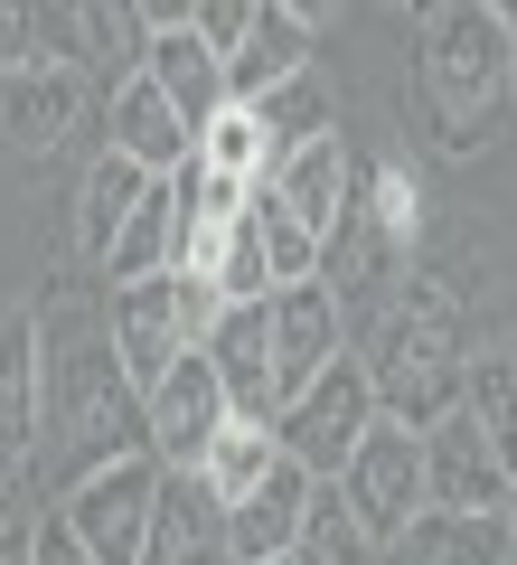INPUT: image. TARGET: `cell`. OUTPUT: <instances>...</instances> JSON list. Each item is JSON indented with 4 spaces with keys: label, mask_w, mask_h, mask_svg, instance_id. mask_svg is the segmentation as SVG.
Wrapping results in <instances>:
<instances>
[{
    "label": "cell",
    "mask_w": 517,
    "mask_h": 565,
    "mask_svg": "<svg viewBox=\"0 0 517 565\" xmlns=\"http://www.w3.org/2000/svg\"><path fill=\"white\" fill-rule=\"evenodd\" d=\"M141 565H236L226 556V509L207 500L198 471H160V509H151V537H141Z\"/></svg>",
    "instance_id": "obj_18"
},
{
    "label": "cell",
    "mask_w": 517,
    "mask_h": 565,
    "mask_svg": "<svg viewBox=\"0 0 517 565\" xmlns=\"http://www.w3.org/2000/svg\"><path fill=\"white\" fill-rule=\"evenodd\" d=\"M414 85H423V122H433L442 151H480L498 104H508V29H498V10H480V0L433 10L414 39Z\"/></svg>",
    "instance_id": "obj_4"
},
{
    "label": "cell",
    "mask_w": 517,
    "mask_h": 565,
    "mask_svg": "<svg viewBox=\"0 0 517 565\" xmlns=\"http://www.w3.org/2000/svg\"><path fill=\"white\" fill-rule=\"evenodd\" d=\"M141 452V396L114 359L95 282H57L39 302V490L47 509L76 481Z\"/></svg>",
    "instance_id": "obj_1"
},
{
    "label": "cell",
    "mask_w": 517,
    "mask_h": 565,
    "mask_svg": "<svg viewBox=\"0 0 517 565\" xmlns=\"http://www.w3.org/2000/svg\"><path fill=\"white\" fill-rule=\"evenodd\" d=\"M141 29H151V47H141V76H151V95L170 104L189 132H207V122L226 114V66L207 57L198 39H189V10H180V0H141Z\"/></svg>",
    "instance_id": "obj_10"
},
{
    "label": "cell",
    "mask_w": 517,
    "mask_h": 565,
    "mask_svg": "<svg viewBox=\"0 0 517 565\" xmlns=\"http://www.w3.org/2000/svg\"><path fill=\"white\" fill-rule=\"evenodd\" d=\"M273 462H282V452H273V434H263V424H226L217 444H207L198 481H207V500H217V509H236V500H245V490H255Z\"/></svg>",
    "instance_id": "obj_27"
},
{
    "label": "cell",
    "mask_w": 517,
    "mask_h": 565,
    "mask_svg": "<svg viewBox=\"0 0 517 565\" xmlns=\"http://www.w3.org/2000/svg\"><path fill=\"white\" fill-rule=\"evenodd\" d=\"M226 424H236V415H226V396H217V367L189 349V359L141 396V452H151L160 471H198Z\"/></svg>",
    "instance_id": "obj_9"
},
{
    "label": "cell",
    "mask_w": 517,
    "mask_h": 565,
    "mask_svg": "<svg viewBox=\"0 0 517 565\" xmlns=\"http://www.w3.org/2000/svg\"><path fill=\"white\" fill-rule=\"evenodd\" d=\"M311 39H320V10H301V0H255L245 47L226 57V104H255V95H273V85L311 76Z\"/></svg>",
    "instance_id": "obj_13"
},
{
    "label": "cell",
    "mask_w": 517,
    "mask_h": 565,
    "mask_svg": "<svg viewBox=\"0 0 517 565\" xmlns=\"http://www.w3.org/2000/svg\"><path fill=\"white\" fill-rule=\"evenodd\" d=\"M217 282L198 274H151V282H104V330H114V359L132 377V396H151L189 349H207L217 330Z\"/></svg>",
    "instance_id": "obj_5"
},
{
    "label": "cell",
    "mask_w": 517,
    "mask_h": 565,
    "mask_svg": "<svg viewBox=\"0 0 517 565\" xmlns=\"http://www.w3.org/2000/svg\"><path fill=\"white\" fill-rule=\"evenodd\" d=\"M151 189H160V180H151V170H132L122 151H95V161H85V180H76V245H85V264L114 255L122 217H132Z\"/></svg>",
    "instance_id": "obj_22"
},
{
    "label": "cell",
    "mask_w": 517,
    "mask_h": 565,
    "mask_svg": "<svg viewBox=\"0 0 517 565\" xmlns=\"http://www.w3.org/2000/svg\"><path fill=\"white\" fill-rule=\"evenodd\" d=\"M414 444H423V509H442V519H498L508 462L489 452V434H480L461 405L433 424V434H414Z\"/></svg>",
    "instance_id": "obj_11"
},
{
    "label": "cell",
    "mask_w": 517,
    "mask_h": 565,
    "mask_svg": "<svg viewBox=\"0 0 517 565\" xmlns=\"http://www.w3.org/2000/svg\"><path fill=\"white\" fill-rule=\"evenodd\" d=\"M95 104H104V151H122V161H132V170H151V180L189 170L198 132H189V122L151 95V76H122V85H104Z\"/></svg>",
    "instance_id": "obj_16"
},
{
    "label": "cell",
    "mask_w": 517,
    "mask_h": 565,
    "mask_svg": "<svg viewBox=\"0 0 517 565\" xmlns=\"http://www.w3.org/2000/svg\"><path fill=\"white\" fill-rule=\"evenodd\" d=\"M170 236H180V226H170V180H160L151 199H141L132 217H122L114 255H104L95 274H104V282H151V274H170Z\"/></svg>",
    "instance_id": "obj_26"
},
{
    "label": "cell",
    "mask_w": 517,
    "mask_h": 565,
    "mask_svg": "<svg viewBox=\"0 0 517 565\" xmlns=\"http://www.w3.org/2000/svg\"><path fill=\"white\" fill-rule=\"evenodd\" d=\"M198 170L207 180H236V189H263V132H255L245 104H226V114L198 132Z\"/></svg>",
    "instance_id": "obj_28"
},
{
    "label": "cell",
    "mask_w": 517,
    "mask_h": 565,
    "mask_svg": "<svg viewBox=\"0 0 517 565\" xmlns=\"http://www.w3.org/2000/svg\"><path fill=\"white\" fill-rule=\"evenodd\" d=\"M461 415L489 434V452L517 471V330L489 321L461 340Z\"/></svg>",
    "instance_id": "obj_17"
},
{
    "label": "cell",
    "mask_w": 517,
    "mask_h": 565,
    "mask_svg": "<svg viewBox=\"0 0 517 565\" xmlns=\"http://www.w3.org/2000/svg\"><path fill=\"white\" fill-rule=\"evenodd\" d=\"M282 565H292V556H282Z\"/></svg>",
    "instance_id": "obj_35"
},
{
    "label": "cell",
    "mask_w": 517,
    "mask_h": 565,
    "mask_svg": "<svg viewBox=\"0 0 517 565\" xmlns=\"http://www.w3.org/2000/svg\"><path fill=\"white\" fill-rule=\"evenodd\" d=\"M20 66H47L39 57V10H0V76H20Z\"/></svg>",
    "instance_id": "obj_31"
},
{
    "label": "cell",
    "mask_w": 517,
    "mask_h": 565,
    "mask_svg": "<svg viewBox=\"0 0 517 565\" xmlns=\"http://www.w3.org/2000/svg\"><path fill=\"white\" fill-rule=\"evenodd\" d=\"M245 20H255V0H189V39H198L217 66L245 47Z\"/></svg>",
    "instance_id": "obj_30"
},
{
    "label": "cell",
    "mask_w": 517,
    "mask_h": 565,
    "mask_svg": "<svg viewBox=\"0 0 517 565\" xmlns=\"http://www.w3.org/2000/svg\"><path fill=\"white\" fill-rule=\"evenodd\" d=\"M29 565H95V556H85V546L66 537V519L47 509V519H39V546H29Z\"/></svg>",
    "instance_id": "obj_32"
},
{
    "label": "cell",
    "mask_w": 517,
    "mask_h": 565,
    "mask_svg": "<svg viewBox=\"0 0 517 565\" xmlns=\"http://www.w3.org/2000/svg\"><path fill=\"white\" fill-rule=\"evenodd\" d=\"M348 161H358V151H348V132H320L311 151H292V161L263 180V199H273L301 236H330L338 207H348Z\"/></svg>",
    "instance_id": "obj_20"
},
{
    "label": "cell",
    "mask_w": 517,
    "mask_h": 565,
    "mask_svg": "<svg viewBox=\"0 0 517 565\" xmlns=\"http://www.w3.org/2000/svg\"><path fill=\"white\" fill-rule=\"evenodd\" d=\"M311 490H320L311 471L273 462L236 509H226V556H236V565H282V556H292V537H301V509H311Z\"/></svg>",
    "instance_id": "obj_19"
},
{
    "label": "cell",
    "mask_w": 517,
    "mask_h": 565,
    "mask_svg": "<svg viewBox=\"0 0 517 565\" xmlns=\"http://www.w3.org/2000/svg\"><path fill=\"white\" fill-rule=\"evenodd\" d=\"M85 104H95V85L76 66H20V76H0V141H10V161H57L66 141H76Z\"/></svg>",
    "instance_id": "obj_12"
},
{
    "label": "cell",
    "mask_w": 517,
    "mask_h": 565,
    "mask_svg": "<svg viewBox=\"0 0 517 565\" xmlns=\"http://www.w3.org/2000/svg\"><path fill=\"white\" fill-rule=\"evenodd\" d=\"M292 565H386V546L367 537L358 519H348V500H338L330 481L311 490V509H301V537H292Z\"/></svg>",
    "instance_id": "obj_25"
},
{
    "label": "cell",
    "mask_w": 517,
    "mask_h": 565,
    "mask_svg": "<svg viewBox=\"0 0 517 565\" xmlns=\"http://www.w3.org/2000/svg\"><path fill=\"white\" fill-rule=\"evenodd\" d=\"M330 490L348 500V519H358L377 546H396L405 527L423 519V444L405 434V424H386V415H377V424L358 434V452L338 462V481H330Z\"/></svg>",
    "instance_id": "obj_7"
},
{
    "label": "cell",
    "mask_w": 517,
    "mask_h": 565,
    "mask_svg": "<svg viewBox=\"0 0 517 565\" xmlns=\"http://www.w3.org/2000/svg\"><path fill=\"white\" fill-rule=\"evenodd\" d=\"M263 330H273V396H282V405H292L330 359H348V330H338V311H330L320 282L273 292V302H263Z\"/></svg>",
    "instance_id": "obj_15"
},
{
    "label": "cell",
    "mask_w": 517,
    "mask_h": 565,
    "mask_svg": "<svg viewBox=\"0 0 517 565\" xmlns=\"http://www.w3.org/2000/svg\"><path fill=\"white\" fill-rule=\"evenodd\" d=\"M414 236H423L414 170H405L396 151H358V161H348V207H338V226L320 236V274H311L320 292H330L348 349L396 311V282H405V264H414Z\"/></svg>",
    "instance_id": "obj_2"
},
{
    "label": "cell",
    "mask_w": 517,
    "mask_h": 565,
    "mask_svg": "<svg viewBox=\"0 0 517 565\" xmlns=\"http://www.w3.org/2000/svg\"><path fill=\"white\" fill-rule=\"evenodd\" d=\"M367 424H377V396H367V367H358V349H348V359H330V367H320V377L273 415V452H282L292 471H311V481H338V462L358 452Z\"/></svg>",
    "instance_id": "obj_6"
},
{
    "label": "cell",
    "mask_w": 517,
    "mask_h": 565,
    "mask_svg": "<svg viewBox=\"0 0 517 565\" xmlns=\"http://www.w3.org/2000/svg\"><path fill=\"white\" fill-rule=\"evenodd\" d=\"M0 462H39V311H0Z\"/></svg>",
    "instance_id": "obj_21"
},
{
    "label": "cell",
    "mask_w": 517,
    "mask_h": 565,
    "mask_svg": "<svg viewBox=\"0 0 517 565\" xmlns=\"http://www.w3.org/2000/svg\"><path fill=\"white\" fill-rule=\"evenodd\" d=\"M151 509H160V462H151V452H132V462L76 481V490L57 500V519H66V537H76L95 565H141Z\"/></svg>",
    "instance_id": "obj_8"
},
{
    "label": "cell",
    "mask_w": 517,
    "mask_h": 565,
    "mask_svg": "<svg viewBox=\"0 0 517 565\" xmlns=\"http://www.w3.org/2000/svg\"><path fill=\"white\" fill-rule=\"evenodd\" d=\"M198 359L217 367L226 415H236V424H263V434H273L282 396H273V330H263V302L217 311V330H207V349H198Z\"/></svg>",
    "instance_id": "obj_14"
},
{
    "label": "cell",
    "mask_w": 517,
    "mask_h": 565,
    "mask_svg": "<svg viewBox=\"0 0 517 565\" xmlns=\"http://www.w3.org/2000/svg\"><path fill=\"white\" fill-rule=\"evenodd\" d=\"M245 114H255V132H263V180H273L292 151H311L320 132H338V122H330V95H320L311 76H292V85H273V95H255Z\"/></svg>",
    "instance_id": "obj_24"
},
{
    "label": "cell",
    "mask_w": 517,
    "mask_h": 565,
    "mask_svg": "<svg viewBox=\"0 0 517 565\" xmlns=\"http://www.w3.org/2000/svg\"><path fill=\"white\" fill-rule=\"evenodd\" d=\"M498 537L517 546V471H508V500H498Z\"/></svg>",
    "instance_id": "obj_34"
},
{
    "label": "cell",
    "mask_w": 517,
    "mask_h": 565,
    "mask_svg": "<svg viewBox=\"0 0 517 565\" xmlns=\"http://www.w3.org/2000/svg\"><path fill=\"white\" fill-rule=\"evenodd\" d=\"M461 340H471V330H461V292L452 282H414V302H396L358 340L377 415L405 424V434H433V424L461 405Z\"/></svg>",
    "instance_id": "obj_3"
},
{
    "label": "cell",
    "mask_w": 517,
    "mask_h": 565,
    "mask_svg": "<svg viewBox=\"0 0 517 565\" xmlns=\"http://www.w3.org/2000/svg\"><path fill=\"white\" fill-rule=\"evenodd\" d=\"M498 10V29H508V104H517V0H489Z\"/></svg>",
    "instance_id": "obj_33"
},
{
    "label": "cell",
    "mask_w": 517,
    "mask_h": 565,
    "mask_svg": "<svg viewBox=\"0 0 517 565\" xmlns=\"http://www.w3.org/2000/svg\"><path fill=\"white\" fill-rule=\"evenodd\" d=\"M39 519H47V490L29 462H0V565H29L39 546Z\"/></svg>",
    "instance_id": "obj_29"
},
{
    "label": "cell",
    "mask_w": 517,
    "mask_h": 565,
    "mask_svg": "<svg viewBox=\"0 0 517 565\" xmlns=\"http://www.w3.org/2000/svg\"><path fill=\"white\" fill-rule=\"evenodd\" d=\"M508 556L517 546L498 537V519H442V509H423V519L386 546V565H508Z\"/></svg>",
    "instance_id": "obj_23"
},
{
    "label": "cell",
    "mask_w": 517,
    "mask_h": 565,
    "mask_svg": "<svg viewBox=\"0 0 517 565\" xmlns=\"http://www.w3.org/2000/svg\"><path fill=\"white\" fill-rule=\"evenodd\" d=\"M508 565H517V556H508Z\"/></svg>",
    "instance_id": "obj_36"
}]
</instances>
